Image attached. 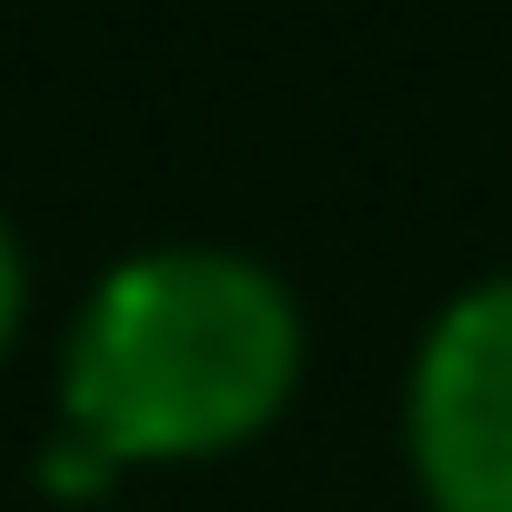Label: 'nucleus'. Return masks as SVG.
I'll list each match as a JSON object with an SVG mask.
<instances>
[{
  "mask_svg": "<svg viewBox=\"0 0 512 512\" xmlns=\"http://www.w3.org/2000/svg\"><path fill=\"white\" fill-rule=\"evenodd\" d=\"M21 302H31V262H21V231L0 221V352H11V332H21Z\"/></svg>",
  "mask_w": 512,
  "mask_h": 512,
  "instance_id": "obj_3",
  "label": "nucleus"
},
{
  "mask_svg": "<svg viewBox=\"0 0 512 512\" xmlns=\"http://www.w3.org/2000/svg\"><path fill=\"white\" fill-rule=\"evenodd\" d=\"M402 442L432 512H512V272L462 282L402 382Z\"/></svg>",
  "mask_w": 512,
  "mask_h": 512,
  "instance_id": "obj_2",
  "label": "nucleus"
},
{
  "mask_svg": "<svg viewBox=\"0 0 512 512\" xmlns=\"http://www.w3.org/2000/svg\"><path fill=\"white\" fill-rule=\"evenodd\" d=\"M302 302L272 262L221 241H161L101 272L61 352V422L111 462H211L272 432L302 382Z\"/></svg>",
  "mask_w": 512,
  "mask_h": 512,
  "instance_id": "obj_1",
  "label": "nucleus"
}]
</instances>
